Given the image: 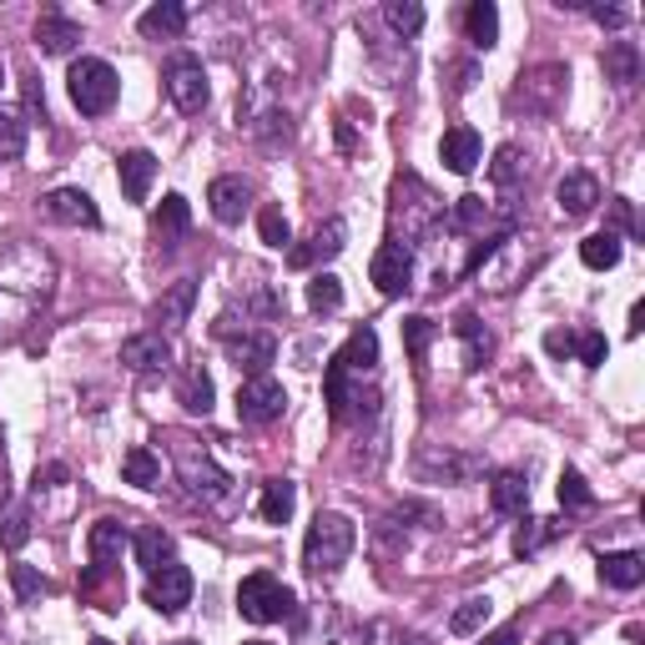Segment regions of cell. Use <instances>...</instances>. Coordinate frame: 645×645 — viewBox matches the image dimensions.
I'll list each match as a JSON object with an SVG mask.
<instances>
[{
  "mask_svg": "<svg viewBox=\"0 0 645 645\" xmlns=\"http://www.w3.org/2000/svg\"><path fill=\"white\" fill-rule=\"evenodd\" d=\"M444 227V202L434 197V186L419 172H398L394 177V202H388V242L404 248H423L429 237Z\"/></svg>",
  "mask_w": 645,
  "mask_h": 645,
  "instance_id": "6da1fadb",
  "label": "cell"
},
{
  "mask_svg": "<svg viewBox=\"0 0 645 645\" xmlns=\"http://www.w3.org/2000/svg\"><path fill=\"white\" fill-rule=\"evenodd\" d=\"M353 545H359V524L348 514H338V509H318L308 524V540H303V570L313 580H333L348 565Z\"/></svg>",
  "mask_w": 645,
  "mask_h": 645,
  "instance_id": "7a4b0ae2",
  "label": "cell"
},
{
  "mask_svg": "<svg viewBox=\"0 0 645 645\" xmlns=\"http://www.w3.org/2000/svg\"><path fill=\"white\" fill-rule=\"evenodd\" d=\"M66 91H71L76 112L81 116H106L122 97V76L112 71V61H101V56H81L66 76Z\"/></svg>",
  "mask_w": 645,
  "mask_h": 645,
  "instance_id": "3957f363",
  "label": "cell"
},
{
  "mask_svg": "<svg viewBox=\"0 0 645 645\" xmlns=\"http://www.w3.org/2000/svg\"><path fill=\"white\" fill-rule=\"evenodd\" d=\"M237 610H242V621H252V625L298 621V596H293L278 575L258 570V575H248V580L237 585Z\"/></svg>",
  "mask_w": 645,
  "mask_h": 645,
  "instance_id": "277c9868",
  "label": "cell"
},
{
  "mask_svg": "<svg viewBox=\"0 0 645 645\" xmlns=\"http://www.w3.org/2000/svg\"><path fill=\"white\" fill-rule=\"evenodd\" d=\"M172 460H177V474H182L186 495H197L202 505H223L233 495V474L223 464H212L197 444H186V439H172Z\"/></svg>",
  "mask_w": 645,
  "mask_h": 645,
  "instance_id": "5b68a950",
  "label": "cell"
},
{
  "mask_svg": "<svg viewBox=\"0 0 645 645\" xmlns=\"http://www.w3.org/2000/svg\"><path fill=\"white\" fill-rule=\"evenodd\" d=\"M212 333L227 343V353H233V363L242 373H268V363L278 359V338L273 333H262V328H248V322H237L233 313H223V318L212 322Z\"/></svg>",
  "mask_w": 645,
  "mask_h": 645,
  "instance_id": "8992f818",
  "label": "cell"
},
{
  "mask_svg": "<svg viewBox=\"0 0 645 645\" xmlns=\"http://www.w3.org/2000/svg\"><path fill=\"white\" fill-rule=\"evenodd\" d=\"M287 409V388L278 384L273 373H252V378H242L237 384V419L252 423V429H262V423H278Z\"/></svg>",
  "mask_w": 645,
  "mask_h": 645,
  "instance_id": "52a82bcc",
  "label": "cell"
},
{
  "mask_svg": "<svg viewBox=\"0 0 645 645\" xmlns=\"http://www.w3.org/2000/svg\"><path fill=\"white\" fill-rule=\"evenodd\" d=\"M322 394H328V414L338 423L373 419L378 414V394H363V378L353 384V373H343L333 359H328V373H322Z\"/></svg>",
  "mask_w": 645,
  "mask_h": 645,
  "instance_id": "ba28073f",
  "label": "cell"
},
{
  "mask_svg": "<svg viewBox=\"0 0 645 645\" xmlns=\"http://www.w3.org/2000/svg\"><path fill=\"white\" fill-rule=\"evenodd\" d=\"M161 81H167L172 106H177V112H186V116H197L202 106H207V97H212V91H207V71H202L197 56H172Z\"/></svg>",
  "mask_w": 645,
  "mask_h": 645,
  "instance_id": "9c48e42d",
  "label": "cell"
},
{
  "mask_svg": "<svg viewBox=\"0 0 645 645\" xmlns=\"http://www.w3.org/2000/svg\"><path fill=\"white\" fill-rule=\"evenodd\" d=\"M369 278H373V287H378L384 298H404V293L414 287V248H404V242H384L369 262Z\"/></svg>",
  "mask_w": 645,
  "mask_h": 645,
  "instance_id": "30bf717a",
  "label": "cell"
},
{
  "mask_svg": "<svg viewBox=\"0 0 645 645\" xmlns=\"http://www.w3.org/2000/svg\"><path fill=\"white\" fill-rule=\"evenodd\" d=\"M147 606L161 610V615H177V610L192 606V570L186 565H177V559H167L161 570L147 575Z\"/></svg>",
  "mask_w": 645,
  "mask_h": 645,
  "instance_id": "8fae6325",
  "label": "cell"
},
{
  "mask_svg": "<svg viewBox=\"0 0 645 645\" xmlns=\"http://www.w3.org/2000/svg\"><path fill=\"white\" fill-rule=\"evenodd\" d=\"M343 242H348V223H343V217H328V223H322L308 242L287 248V268L308 273V268H318V262H333L338 252H343Z\"/></svg>",
  "mask_w": 645,
  "mask_h": 645,
  "instance_id": "7c38bea8",
  "label": "cell"
},
{
  "mask_svg": "<svg viewBox=\"0 0 645 645\" xmlns=\"http://www.w3.org/2000/svg\"><path fill=\"white\" fill-rule=\"evenodd\" d=\"M122 369H132V373H167L172 369V343L161 338V328L126 338L122 343Z\"/></svg>",
  "mask_w": 645,
  "mask_h": 645,
  "instance_id": "4fadbf2b",
  "label": "cell"
},
{
  "mask_svg": "<svg viewBox=\"0 0 645 645\" xmlns=\"http://www.w3.org/2000/svg\"><path fill=\"white\" fill-rule=\"evenodd\" d=\"M524 81V106H534V112H555L559 97H565V81H570V71L559 61H545V66H534V71L520 76Z\"/></svg>",
  "mask_w": 645,
  "mask_h": 645,
  "instance_id": "5bb4252c",
  "label": "cell"
},
{
  "mask_svg": "<svg viewBox=\"0 0 645 645\" xmlns=\"http://www.w3.org/2000/svg\"><path fill=\"white\" fill-rule=\"evenodd\" d=\"M46 217L61 227H97L101 223L97 202H91V192H81V186H56V192H46Z\"/></svg>",
  "mask_w": 645,
  "mask_h": 645,
  "instance_id": "9a60e30c",
  "label": "cell"
},
{
  "mask_svg": "<svg viewBox=\"0 0 645 645\" xmlns=\"http://www.w3.org/2000/svg\"><path fill=\"white\" fill-rule=\"evenodd\" d=\"M479 157H484L479 132H474V126H449L444 142H439V161H444L449 172H454V177H469L474 167H479Z\"/></svg>",
  "mask_w": 645,
  "mask_h": 645,
  "instance_id": "2e32d148",
  "label": "cell"
},
{
  "mask_svg": "<svg viewBox=\"0 0 645 645\" xmlns=\"http://www.w3.org/2000/svg\"><path fill=\"white\" fill-rule=\"evenodd\" d=\"M207 207H212V217H217L223 227L242 223V212L252 207V186L242 182V177H217V182L207 186Z\"/></svg>",
  "mask_w": 645,
  "mask_h": 645,
  "instance_id": "e0dca14e",
  "label": "cell"
},
{
  "mask_svg": "<svg viewBox=\"0 0 645 645\" xmlns=\"http://www.w3.org/2000/svg\"><path fill=\"white\" fill-rule=\"evenodd\" d=\"M116 182H122V192L132 202H147L151 182H157V157H151L147 147L122 151V161H116Z\"/></svg>",
  "mask_w": 645,
  "mask_h": 645,
  "instance_id": "ac0fdd59",
  "label": "cell"
},
{
  "mask_svg": "<svg viewBox=\"0 0 645 645\" xmlns=\"http://www.w3.org/2000/svg\"><path fill=\"white\" fill-rule=\"evenodd\" d=\"M192 308H197V283H192V278H177V283L161 287V298L151 303V318H157L161 328H182V322L192 318Z\"/></svg>",
  "mask_w": 645,
  "mask_h": 645,
  "instance_id": "d6986e66",
  "label": "cell"
},
{
  "mask_svg": "<svg viewBox=\"0 0 645 645\" xmlns=\"http://www.w3.org/2000/svg\"><path fill=\"white\" fill-rule=\"evenodd\" d=\"M555 202L565 217H590V212L600 207V182L590 172H570L555 186Z\"/></svg>",
  "mask_w": 645,
  "mask_h": 645,
  "instance_id": "ffe728a7",
  "label": "cell"
},
{
  "mask_svg": "<svg viewBox=\"0 0 645 645\" xmlns=\"http://www.w3.org/2000/svg\"><path fill=\"white\" fill-rule=\"evenodd\" d=\"M333 363L343 373H353V378L373 373V369H378V333H373V328H353V333H348V343L333 353Z\"/></svg>",
  "mask_w": 645,
  "mask_h": 645,
  "instance_id": "44dd1931",
  "label": "cell"
},
{
  "mask_svg": "<svg viewBox=\"0 0 645 645\" xmlns=\"http://www.w3.org/2000/svg\"><path fill=\"white\" fill-rule=\"evenodd\" d=\"M600 66H606V81L615 91H631L635 81H641V46L635 41H610L606 56H600Z\"/></svg>",
  "mask_w": 645,
  "mask_h": 645,
  "instance_id": "7402d4cb",
  "label": "cell"
},
{
  "mask_svg": "<svg viewBox=\"0 0 645 645\" xmlns=\"http://www.w3.org/2000/svg\"><path fill=\"white\" fill-rule=\"evenodd\" d=\"M126 545H132V534H126L122 520H97V524H91V534H87L91 565H101V570H112Z\"/></svg>",
  "mask_w": 645,
  "mask_h": 645,
  "instance_id": "603a6c76",
  "label": "cell"
},
{
  "mask_svg": "<svg viewBox=\"0 0 645 645\" xmlns=\"http://www.w3.org/2000/svg\"><path fill=\"white\" fill-rule=\"evenodd\" d=\"M76 41H81V25H76L71 15L46 11V15L36 21V46L46 50V56H71Z\"/></svg>",
  "mask_w": 645,
  "mask_h": 645,
  "instance_id": "cb8c5ba5",
  "label": "cell"
},
{
  "mask_svg": "<svg viewBox=\"0 0 645 645\" xmlns=\"http://www.w3.org/2000/svg\"><path fill=\"white\" fill-rule=\"evenodd\" d=\"M600 580L610 590H635L645 580V555L641 550H610V555H600Z\"/></svg>",
  "mask_w": 645,
  "mask_h": 645,
  "instance_id": "d4e9b609",
  "label": "cell"
},
{
  "mask_svg": "<svg viewBox=\"0 0 645 645\" xmlns=\"http://www.w3.org/2000/svg\"><path fill=\"white\" fill-rule=\"evenodd\" d=\"M489 505H495V514H524L530 509V479L520 469H499L489 479Z\"/></svg>",
  "mask_w": 645,
  "mask_h": 645,
  "instance_id": "484cf974",
  "label": "cell"
},
{
  "mask_svg": "<svg viewBox=\"0 0 645 645\" xmlns=\"http://www.w3.org/2000/svg\"><path fill=\"white\" fill-rule=\"evenodd\" d=\"M454 333L464 338V369L469 373H479L484 363L495 359V338H489V328H484L474 313H460V318H454Z\"/></svg>",
  "mask_w": 645,
  "mask_h": 645,
  "instance_id": "4316f807",
  "label": "cell"
},
{
  "mask_svg": "<svg viewBox=\"0 0 645 645\" xmlns=\"http://www.w3.org/2000/svg\"><path fill=\"white\" fill-rule=\"evenodd\" d=\"M137 31L147 41H177L186 31V5H177V0H161V5H151V11H142Z\"/></svg>",
  "mask_w": 645,
  "mask_h": 645,
  "instance_id": "83f0119b",
  "label": "cell"
},
{
  "mask_svg": "<svg viewBox=\"0 0 645 645\" xmlns=\"http://www.w3.org/2000/svg\"><path fill=\"white\" fill-rule=\"evenodd\" d=\"M177 404H182L186 414H212L217 388H212V373L202 369V363H192V369L182 373V384H177Z\"/></svg>",
  "mask_w": 645,
  "mask_h": 645,
  "instance_id": "f1b7e54d",
  "label": "cell"
},
{
  "mask_svg": "<svg viewBox=\"0 0 645 645\" xmlns=\"http://www.w3.org/2000/svg\"><path fill=\"white\" fill-rule=\"evenodd\" d=\"M25 540H31V509L15 505L11 489L0 484V545H5V550H25Z\"/></svg>",
  "mask_w": 645,
  "mask_h": 645,
  "instance_id": "f546056e",
  "label": "cell"
},
{
  "mask_svg": "<svg viewBox=\"0 0 645 645\" xmlns=\"http://www.w3.org/2000/svg\"><path fill=\"white\" fill-rule=\"evenodd\" d=\"M151 227H157V237L167 242V248H172L177 237L192 227V207H186L182 192H167V197H161V207L151 212Z\"/></svg>",
  "mask_w": 645,
  "mask_h": 645,
  "instance_id": "4dcf8cb0",
  "label": "cell"
},
{
  "mask_svg": "<svg viewBox=\"0 0 645 645\" xmlns=\"http://www.w3.org/2000/svg\"><path fill=\"white\" fill-rule=\"evenodd\" d=\"M262 520L268 524H287L293 520V509H298V484L293 479H268L262 484Z\"/></svg>",
  "mask_w": 645,
  "mask_h": 645,
  "instance_id": "1f68e13d",
  "label": "cell"
},
{
  "mask_svg": "<svg viewBox=\"0 0 645 645\" xmlns=\"http://www.w3.org/2000/svg\"><path fill=\"white\" fill-rule=\"evenodd\" d=\"M489 615H495V600L489 596H469L454 606V615H449V635H460V641H469V635H479L484 625H489Z\"/></svg>",
  "mask_w": 645,
  "mask_h": 645,
  "instance_id": "d6a6232c",
  "label": "cell"
},
{
  "mask_svg": "<svg viewBox=\"0 0 645 645\" xmlns=\"http://www.w3.org/2000/svg\"><path fill=\"white\" fill-rule=\"evenodd\" d=\"M489 223H495V207H489L484 197H474V192L454 202V212H444V227H449V233H484Z\"/></svg>",
  "mask_w": 645,
  "mask_h": 645,
  "instance_id": "836d02e7",
  "label": "cell"
},
{
  "mask_svg": "<svg viewBox=\"0 0 645 645\" xmlns=\"http://www.w3.org/2000/svg\"><path fill=\"white\" fill-rule=\"evenodd\" d=\"M122 479L137 484V489H157V484H161V460L151 454L147 444H132L122 454Z\"/></svg>",
  "mask_w": 645,
  "mask_h": 645,
  "instance_id": "e575fe53",
  "label": "cell"
},
{
  "mask_svg": "<svg viewBox=\"0 0 645 645\" xmlns=\"http://www.w3.org/2000/svg\"><path fill=\"white\" fill-rule=\"evenodd\" d=\"M464 31H469V41L479 50H489L499 41V11H495V0H474L469 11H464Z\"/></svg>",
  "mask_w": 645,
  "mask_h": 645,
  "instance_id": "d590c367",
  "label": "cell"
},
{
  "mask_svg": "<svg viewBox=\"0 0 645 645\" xmlns=\"http://www.w3.org/2000/svg\"><path fill=\"white\" fill-rule=\"evenodd\" d=\"M132 550H137V565L142 570H161L167 559H172V534L167 530H137L132 534Z\"/></svg>",
  "mask_w": 645,
  "mask_h": 645,
  "instance_id": "8d00e7d4",
  "label": "cell"
},
{
  "mask_svg": "<svg viewBox=\"0 0 645 645\" xmlns=\"http://www.w3.org/2000/svg\"><path fill=\"white\" fill-rule=\"evenodd\" d=\"M580 262H585V268H596V273H610V268L621 262V237H610V233L585 237V242H580Z\"/></svg>",
  "mask_w": 645,
  "mask_h": 645,
  "instance_id": "74e56055",
  "label": "cell"
},
{
  "mask_svg": "<svg viewBox=\"0 0 645 645\" xmlns=\"http://www.w3.org/2000/svg\"><path fill=\"white\" fill-rule=\"evenodd\" d=\"M384 21H388V31H394V36H419L423 31V5L419 0H388L384 5Z\"/></svg>",
  "mask_w": 645,
  "mask_h": 645,
  "instance_id": "f35d334b",
  "label": "cell"
},
{
  "mask_svg": "<svg viewBox=\"0 0 645 645\" xmlns=\"http://www.w3.org/2000/svg\"><path fill=\"white\" fill-rule=\"evenodd\" d=\"M444 474L449 484H460V479H469L474 469H479V460H469V454H423L419 460V474Z\"/></svg>",
  "mask_w": 645,
  "mask_h": 645,
  "instance_id": "ab89813d",
  "label": "cell"
},
{
  "mask_svg": "<svg viewBox=\"0 0 645 645\" xmlns=\"http://www.w3.org/2000/svg\"><path fill=\"white\" fill-rule=\"evenodd\" d=\"M308 308H313V313H338V308H343V283H338L333 273H313V283H308Z\"/></svg>",
  "mask_w": 645,
  "mask_h": 645,
  "instance_id": "60d3db41",
  "label": "cell"
},
{
  "mask_svg": "<svg viewBox=\"0 0 645 645\" xmlns=\"http://www.w3.org/2000/svg\"><path fill=\"white\" fill-rule=\"evenodd\" d=\"M21 151H25V116L0 106V161H21Z\"/></svg>",
  "mask_w": 645,
  "mask_h": 645,
  "instance_id": "b9f144b4",
  "label": "cell"
},
{
  "mask_svg": "<svg viewBox=\"0 0 645 645\" xmlns=\"http://www.w3.org/2000/svg\"><path fill=\"white\" fill-rule=\"evenodd\" d=\"M489 177H495L499 192H509V186L524 177V161H520V147H499L495 161H489Z\"/></svg>",
  "mask_w": 645,
  "mask_h": 645,
  "instance_id": "7bdbcfd3",
  "label": "cell"
},
{
  "mask_svg": "<svg viewBox=\"0 0 645 645\" xmlns=\"http://www.w3.org/2000/svg\"><path fill=\"white\" fill-rule=\"evenodd\" d=\"M559 534V520H524V530L514 534V555H534L540 545H550Z\"/></svg>",
  "mask_w": 645,
  "mask_h": 645,
  "instance_id": "ee69618b",
  "label": "cell"
},
{
  "mask_svg": "<svg viewBox=\"0 0 645 645\" xmlns=\"http://www.w3.org/2000/svg\"><path fill=\"white\" fill-rule=\"evenodd\" d=\"M258 233L268 248H293V227H287V217L278 207H262L258 212Z\"/></svg>",
  "mask_w": 645,
  "mask_h": 645,
  "instance_id": "f6af8a7d",
  "label": "cell"
},
{
  "mask_svg": "<svg viewBox=\"0 0 645 645\" xmlns=\"http://www.w3.org/2000/svg\"><path fill=\"white\" fill-rule=\"evenodd\" d=\"M559 505H565V509H590V505H596V495H590V484H585L580 469L559 474Z\"/></svg>",
  "mask_w": 645,
  "mask_h": 645,
  "instance_id": "bcb514c9",
  "label": "cell"
},
{
  "mask_svg": "<svg viewBox=\"0 0 645 645\" xmlns=\"http://www.w3.org/2000/svg\"><path fill=\"white\" fill-rule=\"evenodd\" d=\"M606 353H610L606 333H596V328H585V333H575V359H580L585 369H600V363H606Z\"/></svg>",
  "mask_w": 645,
  "mask_h": 645,
  "instance_id": "7dc6e473",
  "label": "cell"
},
{
  "mask_svg": "<svg viewBox=\"0 0 645 645\" xmlns=\"http://www.w3.org/2000/svg\"><path fill=\"white\" fill-rule=\"evenodd\" d=\"M11 585H15V600H21V606H36V600L46 596V580H41L31 565H11Z\"/></svg>",
  "mask_w": 645,
  "mask_h": 645,
  "instance_id": "c3c4849f",
  "label": "cell"
},
{
  "mask_svg": "<svg viewBox=\"0 0 645 645\" xmlns=\"http://www.w3.org/2000/svg\"><path fill=\"white\" fill-rule=\"evenodd\" d=\"M429 338H434V322H429V318H404V348H409L414 363H423V348H429Z\"/></svg>",
  "mask_w": 645,
  "mask_h": 645,
  "instance_id": "681fc988",
  "label": "cell"
},
{
  "mask_svg": "<svg viewBox=\"0 0 645 645\" xmlns=\"http://www.w3.org/2000/svg\"><path fill=\"white\" fill-rule=\"evenodd\" d=\"M610 223H615V227H606L610 237L635 233V207H631V197H615V202H610Z\"/></svg>",
  "mask_w": 645,
  "mask_h": 645,
  "instance_id": "f907efd6",
  "label": "cell"
},
{
  "mask_svg": "<svg viewBox=\"0 0 645 645\" xmlns=\"http://www.w3.org/2000/svg\"><path fill=\"white\" fill-rule=\"evenodd\" d=\"M25 116H31V122H46V97H41V81L36 76H25Z\"/></svg>",
  "mask_w": 645,
  "mask_h": 645,
  "instance_id": "816d5d0a",
  "label": "cell"
},
{
  "mask_svg": "<svg viewBox=\"0 0 645 645\" xmlns=\"http://www.w3.org/2000/svg\"><path fill=\"white\" fill-rule=\"evenodd\" d=\"M585 11H590V21H600V25H606V31H621V25L631 21V15H625L621 5H585Z\"/></svg>",
  "mask_w": 645,
  "mask_h": 645,
  "instance_id": "f5cc1de1",
  "label": "cell"
},
{
  "mask_svg": "<svg viewBox=\"0 0 645 645\" xmlns=\"http://www.w3.org/2000/svg\"><path fill=\"white\" fill-rule=\"evenodd\" d=\"M61 479H71V469H66V464H46V469H36V489H56Z\"/></svg>",
  "mask_w": 645,
  "mask_h": 645,
  "instance_id": "db71d44e",
  "label": "cell"
},
{
  "mask_svg": "<svg viewBox=\"0 0 645 645\" xmlns=\"http://www.w3.org/2000/svg\"><path fill=\"white\" fill-rule=\"evenodd\" d=\"M545 348L555 353V359H565V353H575V333H559L555 328V333H545Z\"/></svg>",
  "mask_w": 645,
  "mask_h": 645,
  "instance_id": "11a10c76",
  "label": "cell"
},
{
  "mask_svg": "<svg viewBox=\"0 0 645 645\" xmlns=\"http://www.w3.org/2000/svg\"><path fill=\"white\" fill-rule=\"evenodd\" d=\"M479 645H520V631L514 625H505V631H495V635H484Z\"/></svg>",
  "mask_w": 645,
  "mask_h": 645,
  "instance_id": "9f6ffc18",
  "label": "cell"
},
{
  "mask_svg": "<svg viewBox=\"0 0 645 645\" xmlns=\"http://www.w3.org/2000/svg\"><path fill=\"white\" fill-rule=\"evenodd\" d=\"M540 645H575V635H570V631H550Z\"/></svg>",
  "mask_w": 645,
  "mask_h": 645,
  "instance_id": "6f0895ef",
  "label": "cell"
},
{
  "mask_svg": "<svg viewBox=\"0 0 645 645\" xmlns=\"http://www.w3.org/2000/svg\"><path fill=\"white\" fill-rule=\"evenodd\" d=\"M641 322H645V303H635L631 308V333H641Z\"/></svg>",
  "mask_w": 645,
  "mask_h": 645,
  "instance_id": "680465c9",
  "label": "cell"
},
{
  "mask_svg": "<svg viewBox=\"0 0 645 645\" xmlns=\"http://www.w3.org/2000/svg\"><path fill=\"white\" fill-rule=\"evenodd\" d=\"M398 645H429L423 635H398Z\"/></svg>",
  "mask_w": 645,
  "mask_h": 645,
  "instance_id": "91938a15",
  "label": "cell"
},
{
  "mask_svg": "<svg viewBox=\"0 0 645 645\" xmlns=\"http://www.w3.org/2000/svg\"><path fill=\"white\" fill-rule=\"evenodd\" d=\"M0 81H5V61H0Z\"/></svg>",
  "mask_w": 645,
  "mask_h": 645,
  "instance_id": "94428289",
  "label": "cell"
},
{
  "mask_svg": "<svg viewBox=\"0 0 645 645\" xmlns=\"http://www.w3.org/2000/svg\"><path fill=\"white\" fill-rule=\"evenodd\" d=\"M91 645H112V641H91Z\"/></svg>",
  "mask_w": 645,
  "mask_h": 645,
  "instance_id": "6125c7cd",
  "label": "cell"
},
{
  "mask_svg": "<svg viewBox=\"0 0 645 645\" xmlns=\"http://www.w3.org/2000/svg\"><path fill=\"white\" fill-rule=\"evenodd\" d=\"M248 645H268V641H248Z\"/></svg>",
  "mask_w": 645,
  "mask_h": 645,
  "instance_id": "be15d7a7",
  "label": "cell"
}]
</instances>
